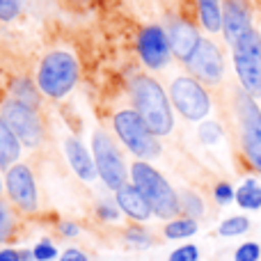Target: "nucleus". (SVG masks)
I'll return each instance as SVG.
<instances>
[{"label":"nucleus","instance_id":"a878e982","mask_svg":"<svg viewBox=\"0 0 261 261\" xmlns=\"http://www.w3.org/2000/svg\"><path fill=\"white\" fill-rule=\"evenodd\" d=\"M261 259V245L259 243H243L239 250L234 252V261H259Z\"/></svg>","mask_w":261,"mask_h":261},{"label":"nucleus","instance_id":"9b49d317","mask_svg":"<svg viewBox=\"0 0 261 261\" xmlns=\"http://www.w3.org/2000/svg\"><path fill=\"white\" fill-rule=\"evenodd\" d=\"M5 186H7V193L12 197V202L16 204L21 211L25 213H35L39 206V197H37V184L32 170L28 165H16L7 167V174H5Z\"/></svg>","mask_w":261,"mask_h":261},{"label":"nucleus","instance_id":"4be33fe9","mask_svg":"<svg viewBox=\"0 0 261 261\" xmlns=\"http://www.w3.org/2000/svg\"><path fill=\"white\" fill-rule=\"evenodd\" d=\"M12 92H14V99L21 101V103L30 106V108H37V106H39V94H37L35 85H32L30 81H25V78H21V81H14Z\"/></svg>","mask_w":261,"mask_h":261},{"label":"nucleus","instance_id":"7c9ffc66","mask_svg":"<svg viewBox=\"0 0 261 261\" xmlns=\"http://www.w3.org/2000/svg\"><path fill=\"white\" fill-rule=\"evenodd\" d=\"M213 197H216L218 204H229L231 199H236V193L227 181H220V184H216V188H213Z\"/></svg>","mask_w":261,"mask_h":261},{"label":"nucleus","instance_id":"0eeeda50","mask_svg":"<svg viewBox=\"0 0 261 261\" xmlns=\"http://www.w3.org/2000/svg\"><path fill=\"white\" fill-rule=\"evenodd\" d=\"M170 101L188 122H202L211 113V96L193 76H176L170 85Z\"/></svg>","mask_w":261,"mask_h":261},{"label":"nucleus","instance_id":"b1692460","mask_svg":"<svg viewBox=\"0 0 261 261\" xmlns=\"http://www.w3.org/2000/svg\"><path fill=\"white\" fill-rule=\"evenodd\" d=\"M14 234V218H12V211L9 206L0 199V243L9 241Z\"/></svg>","mask_w":261,"mask_h":261},{"label":"nucleus","instance_id":"20e7f679","mask_svg":"<svg viewBox=\"0 0 261 261\" xmlns=\"http://www.w3.org/2000/svg\"><path fill=\"white\" fill-rule=\"evenodd\" d=\"M78 81V62L67 50H50L37 71V90L50 99H62Z\"/></svg>","mask_w":261,"mask_h":261},{"label":"nucleus","instance_id":"5701e85b","mask_svg":"<svg viewBox=\"0 0 261 261\" xmlns=\"http://www.w3.org/2000/svg\"><path fill=\"white\" fill-rule=\"evenodd\" d=\"M248 229H250V220H248V218H245V216H231V218H227V220L220 222L218 234L225 236V239H234V236L245 234Z\"/></svg>","mask_w":261,"mask_h":261},{"label":"nucleus","instance_id":"cd10ccee","mask_svg":"<svg viewBox=\"0 0 261 261\" xmlns=\"http://www.w3.org/2000/svg\"><path fill=\"white\" fill-rule=\"evenodd\" d=\"M124 239H126L130 245H135V248H149V245H151V236L144 229H140V227H128V229L124 231Z\"/></svg>","mask_w":261,"mask_h":261},{"label":"nucleus","instance_id":"a211bd4d","mask_svg":"<svg viewBox=\"0 0 261 261\" xmlns=\"http://www.w3.org/2000/svg\"><path fill=\"white\" fill-rule=\"evenodd\" d=\"M199 23L206 32H222V0H197Z\"/></svg>","mask_w":261,"mask_h":261},{"label":"nucleus","instance_id":"c756f323","mask_svg":"<svg viewBox=\"0 0 261 261\" xmlns=\"http://www.w3.org/2000/svg\"><path fill=\"white\" fill-rule=\"evenodd\" d=\"M170 261H199L197 245H181L170 254Z\"/></svg>","mask_w":261,"mask_h":261},{"label":"nucleus","instance_id":"dca6fc26","mask_svg":"<svg viewBox=\"0 0 261 261\" xmlns=\"http://www.w3.org/2000/svg\"><path fill=\"white\" fill-rule=\"evenodd\" d=\"M115 202H117V206L122 208L128 218H133V220L144 222L153 216L149 202L144 199V195L140 193L133 184H124L119 190H115Z\"/></svg>","mask_w":261,"mask_h":261},{"label":"nucleus","instance_id":"f704fd0d","mask_svg":"<svg viewBox=\"0 0 261 261\" xmlns=\"http://www.w3.org/2000/svg\"><path fill=\"white\" fill-rule=\"evenodd\" d=\"M0 261H21L18 250H0Z\"/></svg>","mask_w":261,"mask_h":261},{"label":"nucleus","instance_id":"c9c22d12","mask_svg":"<svg viewBox=\"0 0 261 261\" xmlns=\"http://www.w3.org/2000/svg\"><path fill=\"white\" fill-rule=\"evenodd\" d=\"M0 193H3V181H0Z\"/></svg>","mask_w":261,"mask_h":261},{"label":"nucleus","instance_id":"ddd939ff","mask_svg":"<svg viewBox=\"0 0 261 261\" xmlns=\"http://www.w3.org/2000/svg\"><path fill=\"white\" fill-rule=\"evenodd\" d=\"M252 28V3L250 0H222V32L234 46Z\"/></svg>","mask_w":261,"mask_h":261},{"label":"nucleus","instance_id":"f03ea898","mask_svg":"<svg viewBox=\"0 0 261 261\" xmlns=\"http://www.w3.org/2000/svg\"><path fill=\"white\" fill-rule=\"evenodd\" d=\"M234 133L241 156L250 167L261 174V108L254 96L241 87L234 92Z\"/></svg>","mask_w":261,"mask_h":261},{"label":"nucleus","instance_id":"4468645a","mask_svg":"<svg viewBox=\"0 0 261 261\" xmlns=\"http://www.w3.org/2000/svg\"><path fill=\"white\" fill-rule=\"evenodd\" d=\"M165 32H167V39H170L172 55H176L181 62H188L195 55V50H197L199 41H202L197 28L190 21H184V18H174Z\"/></svg>","mask_w":261,"mask_h":261},{"label":"nucleus","instance_id":"6ab92c4d","mask_svg":"<svg viewBox=\"0 0 261 261\" xmlns=\"http://www.w3.org/2000/svg\"><path fill=\"white\" fill-rule=\"evenodd\" d=\"M236 204L245 211H257L261 208V186L254 179H245L241 188L236 190Z\"/></svg>","mask_w":261,"mask_h":261},{"label":"nucleus","instance_id":"412c9836","mask_svg":"<svg viewBox=\"0 0 261 261\" xmlns=\"http://www.w3.org/2000/svg\"><path fill=\"white\" fill-rule=\"evenodd\" d=\"M181 199V211L186 213V218H193V220H199V218L204 216V199L199 197L197 193H193V190H184V193L179 195Z\"/></svg>","mask_w":261,"mask_h":261},{"label":"nucleus","instance_id":"bb28decb","mask_svg":"<svg viewBox=\"0 0 261 261\" xmlns=\"http://www.w3.org/2000/svg\"><path fill=\"white\" fill-rule=\"evenodd\" d=\"M199 138L204 144H216L218 140H222V128L218 122H204L199 126Z\"/></svg>","mask_w":261,"mask_h":261},{"label":"nucleus","instance_id":"f8f14e48","mask_svg":"<svg viewBox=\"0 0 261 261\" xmlns=\"http://www.w3.org/2000/svg\"><path fill=\"white\" fill-rule=\"evenodd\" d=\"M138 53L149 69H153V71L165 69L167 62H170V58H172L167 32L158 25L144 28V30L140 32V39H138Z\"/></svg>","mask_w":261,"mask_h":261},{"label":"nucleus","instance_id":"6e6552de","mask_svg":"<svg viewBox=\"0 0 261 261\" xmlns=\"http://www.w3.org/2000/svg\"><path fill=\"white\" fill-rule=\"evenodd\" d=\"M92 156H94L99 179L110 190H119L126 184L128 174H126L124 158L108 133H103V130H96L94 133V138H92Z\"/></svg>","mask_w":261,"mask_h":261},{"label":"nucleus","instance_id":"72a5a7b5","mask_svg":"<svg viewBox=\"0 0 261 261\" xmlns=\"http://www.w3.org/2000/svg\"><path fill=\"white\" fill-rule=\"evenodd\" d=\"M78 225L76 222H69V220H64V222H60V234L62 236H69V239H73V236H78Z\"/></svg>","mask_w":261,"mask_h":261},{"label":"nucleus","instance_id":"2f4dec72","mask_svg":"<svg viewBox=\"0 0 261 261\" xmlns=\"http://www.w3.org/2000/svg\"><path fill=\"white\" fill-rule=\"evenodd\" d=\"M119 211H122V208L115 206V204H110V202H101L99 206H96V213H99V218H101V220H108V222L117 220Z\"/></svg>","mask_w":261,"mask_h":261},{"label":"nucleus","instance_id":"393cba45","mask_svg":"<svg viewBox=\"0 0 261 261\" xmlns=\"http://www.w3.org/2000/svg\"><path fill=\"white\" fill-rule=\"evenodd\" d=\"M23 12V0H0V21L9 23Z\"/></svg>","mask_w":261,"mask_h":261},{"label":"nucleus","instance_id":"f3484780","mask_svg":"<svg viewBox=\"0 0 261 261\" xmlns=\"http://www.w3.org/2000/svg\"><path fill=\"white\" fill-rule=\"evenodd\" d=\"M18 156H21V142L14 135V130L9 128V124L5 122V117L0 115V167L16 165Z\"/></svg>","mask_w":261,"mask_h":261},{"label":"nucleus","instance_id":"473e14b6","mask_svg":"<svg viewBox=\"0 0 261 261\" xmlns=\"http://www.w3.org/2000/svg\"><path fill=\"white\" fill-rule=\"evenodd\" d=\"M60 261H90V259H87V254L81 252L78 248H69V250H64L62 252Z\"/></svg>","mask_w":261,"mask_h":261},{"label":"nucleus","instance_id":"7ed1b4c3","mask_svg":"<svg viewBox=\"0 0 261 261\" xmlns=\"http://www.w3.org/2000/svg\"><path fill=\"white\" fill-rule=\"evenodd\" d=\"M130 179H133V186L149 202L153 216L165 218V220H174L179 216V211H181L179 195L174 193L170 181L156 167H151L147 161H135L130 165Z\"/></svg>","mask_w":261,"mask_h":261},{"label":"nucleus","instance_id":"aec40b11","mask_svg":"<svg viewBox=\"0 0 261 261\" xmlns=\"http://www.w3.org/2000/svg\"><path fill=\"white\" fill-rule=\"evenodd\" d=\"M193 234H197V220H193V218H174L165 225V236L170 241L190 239Z\"/></svg>","mask_w":261,"mask_h":261},{"label":"nucleus","instance_id":"9d476101","mask_svg":"<svg viewBox=\"0 0 261 261\" xmlns=\"http://www.w3.org/2000/svg\"><path fill=\"white\" fill-rule=\"evenodd\" d=\"M193 78H197L204 85H220L225 78V60L222 53L211 39H202L195 50V55L186 62Z\"/></svg>","mask_w":261,"mask_h":261},{"label":"nucleus","instance_id":"2eb2a0df","mask_svg":"<svg viewBox=\"0 0 261 261\" xmlns=\"http://www.w3.org/2000/svg\"><path fill=\"white\" fill-rule=\"evenodd\" d=\"M64 153H67L69 165L73 167V172H76L83 181H94L96 176H99L94 156L87 151V147L78 138H67L64 140Z\"/></svg>","mask_w":261,"mask_h":261},{"label":"nucleus","instance_id":"39448f33","mask_svg":"<svg viewBox=\"0 0 261 261\" xmlns=\"http://www.w3.org/2000/svg\"><path fill=\"white\" fill-rule=\"evenodd\" d=\"M113 126L117 138L124 142L133 156L142 161H151L161 153V142L158 135L149 128V124L140 117L138 110H119L113 119Z\"/></svg>","mask_w":261,"mask_h":261},{"label":"nucleus","instance_id":"c85d7f7f","mask_svg":"<svg viewBox=\"0 0 261 261\" xmlns=\"http://www.w3.org/2000/svg\"><path fill=\"white\" fill-rule=\"evenodd\" d=\"M32 254H35L37 261H53L58 257V250H55V245L50 243V241H39V243L32 248Z\"/></svg>","mask_w":261,"mask_h":261},{"label":"nucleus","instance_id":"1a4fd4ad","mask_svg":"<svg viewBox=\"0 0 261 261\" xmlns=\"http://www.w3.org/2000/svg\"><path fill=\"white\" fill-rule=\"evenodd\" d=\"M0 115L5 117V122L9 124V128L14 130V135L18 138L21 144L37 149L44 142V124H41V117L37 115V108H30V106L12 99L3 103Z\"/></svg>","mask_w":261,"mask_h":261},{"label":"nucleus","instance_id":"f257e3e1","mask_svg":"<svg viewBox=\"0 0 261 261\" xmlns=\"http://www.w3.org/2000/svg\"><path fill=\"white\" fill-rule=\"evenodd\" d=\"M130 99L140 117L149 124V128L163 138L174 128V115H172V101L167 99L165 90L153 81L151 76H135L130 83Z\"/></svg>","mask_w":261,"mask_h":261},{"label":"nucleus","instance_id":"423d86ee","mask_svg":"<svg viewBox=\"0 0 261 261\" xmlns=\"http://www.w3.org/2000/svg\"><path fill=\"white\" fill-rule=\"evenodd\" d=\"M234 69L248 94H261V32L257 28H250L234 46Z\"/></svg>","mask_w":261,"mask_h":261},{"label":"nucleus","instance_id":"e433bc0d","mask_svg":"<svg viewBox=\"0 0 261 261\" xmlns=\"http://www.w3.org/2000/svg\"><path fill=\"white\" fill-rule=\"evenodd\" d=\"M259 3H261V0H259Z\"/></svg>","mask_w":261,"mask_h":261}]
</instances>
